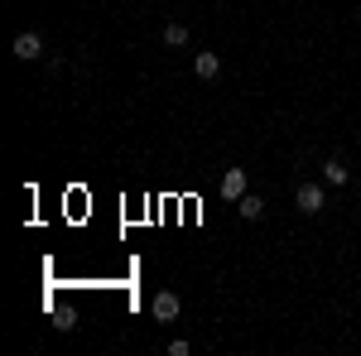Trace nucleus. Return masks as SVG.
<instances>
[{
    "instance_id": "obj_1",
    "label": "nucleus",
    "mask_w": 361,
    "mask_h": 356,
    "mask_svg": "<svg viewBox=\"0 0 361 356\" xmlns=\"http://www.w3.org/2000/svg\"><path fill=\"white\" fill-rule=\"evenodd\" d=\"M294 202H299V212H308V217H313V212H323L328 192L318 188V183H299V188H294Z\"/></svg>"
},
{
    "instance_id": "obj_2",
    "label": "nucleus",
    "mask_w": 361,
    "mask_h": 356,
    "mask_svg": "<svg viewBox=\"0 0 361 356\" xmlns=\"http://www.w3.org/2000/svg\"><path fill=\"white\" fill-rule=\"evenodd\" d=\"M149 313H154V323H173V318L183 313V303H178V294H173V289H164V294H154Z\"/></svg>"
},
{
    "instance_id": "obj_3",
    "label": "nucleus",
    "mask_w": 361,
    "mask_h": 356,
    "mask_svg": "<svg viewBox=\"0 0 361 356\" xmlns=\"http://www.w3.org/2000/svg\"><path fill=\"white\" fill-rule=\"evenodd\" d=\"M10 54L20 58V63H34V58H44V39L34 34V29H25V34H15V49Z\"/></svg>"
},
{
    "instance_id": "obj_4",
    "label": "nucleus",
    "mask_w": 361,
    "mask_h": 356,
    "mask_svg": "<svg viewBox=\"0 0 361 356\" xmlns=\"http://www.w3.org/2000/svg\"><path fill=\"white\" fill-rule=\"evenodd\" d=\"M246 188H250L246 168H226V173H222V197H226V202H241V197H246Z\"/></svg>"
},
{
    "instance_id": "obj_5",
    "label": "nucleus",
    "mask_w": 361,
    "mask_h": 356,
    "mask_svg": "<svg viewBox=\"0 0 361 356\" xmlns=\"http://www.w3.org/2000/svg\"><path fill=\"white\" fill-rule=\"evenodd\" d=\"M236 212H241V221H260V217H265V202H260L255 192H246V197L236 202Z\"/></svg>"
},
{
    "instance_id": "obj_6",
    "label": "nucleus",
    "mask_w": 361,
    "mask_h": 356,
    "mask_svg": "<svg viewBox=\"0 0 361 356\" xmlns=\"http://www.w3.org/2000/svg\"><path fill=\"white\" fill-rule=\"evenodd\" d=\"M193 73H197V78H217V73H222V58H217V54H197L193 58Z\"/></svg>"
},
{
    "instance_id": "obj_7",
    "label": "nucleus",
    "mask_w": 361,
    "mask_h": 356,
    "mask_svg": "<svg viewBox=\"0 0 361 356\" xmlns=\"http://www.w3.org/2000/svg\"><path fill=\"white\" fill-rule=\"evenodd\" d=\"M347 178H352V173H347V164H342V159H328V164H323V183H333V188H342Z\"/></svg>"
},
{
    "instance_id": "obj_8",
    "label": "nucleus",
    "mask_w": 361,
    "mask_h": 356,
    "mask_svg": "<svg viewBox=\"0 0 361 356\" xmlns=\"http://www.w3.org/2000/svg\"><path fill=\"white\" fill-rule=\"evenodd\" d=\"M164 44H173V49H178V44H188V25H169L164 29Z\"/></svg>"
},
{
    "instance_id": "obj_9",
    "label": "nucleus",
    "mask_w": 361,
    "mask_h": 356,
    "mask_svg": "<svg viewBox=\"0 0 361 356\" xmlns=\"http://www.w3.org/2000/svg\"><path fill=\"white\" fill-rule=\"evenodd\" d=\"M188 352H193L188 337H173V342H169V356H188Z\"/></svg>"
}]
</instances>
